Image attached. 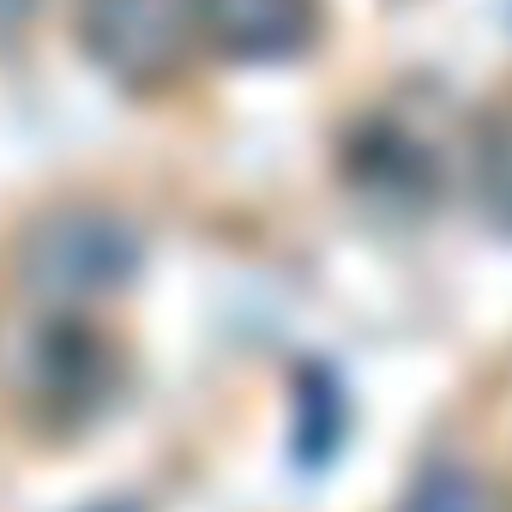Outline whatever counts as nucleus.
<instances>
[{"instance_id":"f257e3e1","label":"nucleus","mask_w":512,"mask_h":512,"mask_svg":"<svg viewBox=\"0 0 512 512\" xmlns=\"http://www.w3.org/2000/svg\"><path fill=\"white\" fill-rule=\"evenodd\" d=\"M211 13H217V31H223L229 43L278 49V43L302 37L308 0H211Z\"/></svg>"}]
</instances>
